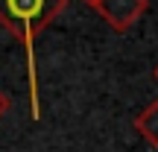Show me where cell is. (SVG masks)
I'll return each mask as SVG.
<instances>
[{
	"mask_svg": "<svg viewBox=\"0 0 158 152\" xmlns=\"http://www.w3.org/2000/svg\"><path fill=\"white\" fill-rule=\"evenodd\" d=\"M85 3H88V6H94V3H97V0H85Z\"/></svg>",
	"mask_w": 158,
	"mask_h": 152,
	"instance_id": "obj_6",
	"label": "cell"
},
{
	"mask_svg": "<svg viewBox=\"0 0 158 152\" xmlns=\"http://www.w3.org/2000/svg\"><path fill=\"white\" fill-rule=\"evenodd\" d=\"M135 129L149 146H158V100L149 102L141 114L135 117Z\"/></svg>",
	"mask_w": 158,
	"mask_h": 152,
	"instance_id": "obj_3",
	"label": "cell"
},
{
	"mask_svg": "<svg viewBox=\"0 0 158 152\" xmlns=\"http://www.w3.org/2000/svg\"><path fill=\"white\" fill-rule=\"evenodd\" d=\"M152 79H155V82H158V64H155V68H152Z\"/></svg>",
	"mask_w": 158,
	"mask_h": 152,
	"instance_id": "obj_5",
	"label": "cell"
},
{
	"mask_svg": "<svg viewBox=\"0 0 158 152\" xmlns=\"http://www.w3.org/2000/svg\"><path fill=\"white\" fill-rule=\"evenodd\" d=\"M68 0H0V23L27 47L29 62V91H32V114L38 117V85H35V38L64 12Z\"/></svg>",
	"mask_w": 158,
	"mask_h": 152,
	"instance_id": "obj_1",
	"label": "cell"
},
{
	"mask_svg": "<svg viewBox=\"0 0 158 152\" xmlns=\"http://www.w3.org/2000/svg\"><path fill=\"white\" fill-rule=\"evenodd\" d=\"M6 111H9V97H6L3 91H0V117H3Z\"/></svg>",
	"mask_w": 158,
	"mask_h": 152,
	"instance_id": "obj_4",
	"label": "cell"
},
{
	"mask_svg": "<svg viewBox=\"0 0 158 152\" xmlns=\"http://www.w3.org/2000/svg\"><path fill=\"white\" fill-rule=\"evenodd\" d=\"M91 9L114 29V32H126L132 29L141 15L149 9V0H97Z\"/></svg>",
	"mask_w": 158,
	"mask_h": 152,
	"instance_id": "obj_2",
	"label": "cell"
}]
</instances>
